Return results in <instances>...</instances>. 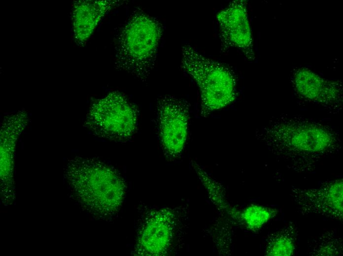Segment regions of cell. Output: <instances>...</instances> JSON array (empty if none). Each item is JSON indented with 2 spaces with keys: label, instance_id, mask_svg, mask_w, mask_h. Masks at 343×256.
Returning <instances> with one entry per match:
<instances>
[{
  "label": "cell",
  "instance_id": "obj_1",
  "mask_svg": "<svg viewBox=\"0 0 343 256\" xmlns=\"http://www.w3.org/2000/svg\"><path fill=\"white\" fill-rule=\"evenodd\" d=\"M66 176L81 206L94 216L109 219L125 197V182L113 167L98 160L78 157L68 163Z\"/></svg>",
  "mask_w": 343,
  "mask_h": 256
},
{
  "label": "cell",
  "instance_id": "obj_2",
  "mask_svg": "<svg viewBox=\"0 0 343 256\" xmlns=\"http://www.w3.org/2000/svg\"><path fill=\"white\" fill-rule=\"evenodd\" d=\"M162 33L157 19L141 10L134 12L116 37V68L146 81L153 68Z\"/></svg>",
  "mask_w": 343,
  "mask_h": 256
},
{
  "label": "cell",
  "instance_id": "obj_3",
  "mask_svg": "<svg viewBox=\"0 0 343 256\" xmlns=\"http://www.w3.org/2000/svg\"><path fill=\"white\" fill-rule=\"evenodd\" d=\"M182 53L181 68L200 90L201 115L207 116L234 101L236 81L228 67L206 57L189 45L183 47Z\"/></svg>",
  "mask_w": 343,
  "mask_h": 256
},
{
  "label": "cell",
  "instance_id": "obj_4",
  "mask_svg": "<svg viewBox=\"0 0 343 256\" xmlns=\"http://www.w3.org/2000/svg\"><path fill=\"white\" fill-rule=\"evenodd\" d=\"M137 121L135 106L122 93L114 91L93 102L84 125L99 137L125 142L134 135Z\"/></svg>",
  "mask_w": 343,
  "mask_h": 256
},
{
  "label": "cell",
  "instance_id": "obj_5",
  "mask_svg": "<svg viewBox=\"0 0 343 256\" xmlns=\"http://www.w3.org/2000/svg\"><path fill=\"white\" fill-rule=\"evenodd\" d=\"M190 122L189 105L173 96L162 97L157 104V127L160 143L165 155L177 157L184 149Z\"/></svg>",
  "mask_w": 343,
  "mask_h": 256
},
{
  "label": "cell",
  "instance_id": "obj_6",
  "mask_svg": "<svg viewBox=\"0 0 343 256\" xmlns=\"http://www.w3.org/2000/svg\"><path fill=\"white\" fill-rule=\"evenodd\" d=\"M270 128L269 131L265 132V136L295 152L320 154L329 149L335 141L328 130L312 123L289 122Z\"/></svg>",
  "mask_w": 343,
  "mask_h": 256
},
{
  "label": "cell",
  "instance_id": "obj_7",
  "mask_svg": "<svg viewBox=\"0 0 343 256\" xmlns=\"http://www.w3.org/2000/svg\"><path fill=\"white\" fill-rule=\"evenodd\" d=\"M176 223L175 214L171 209L148 211L139 225L133 255L158 256L165 254L172 245Z\"/></svg>",
  "mask_w": 343,
  "mask_h": 256
},
{
  "label": "cell",
  "instance_id": "obj_8",
  "mask_svg": "<svg viewBox=\"0 0 343 256\" xmlns=\"http://www.w3.org/2000/svg\"><path fill=\"white\" fill-rule=\"evenodd\" d=\"M220 35L223 44L236 47L249 59L254 58L253 36L246 3L234 0L217 15Z\"/></svg>",
  "mask_w": 343,
  "mask_h": 256
},
{
  "label": "cell",
  "instance_id": "obj_9",
  "mask_svg": "<svg viewBox=\"0 0 343 256\" xmlns=\"http://www.w3.org/2000/svg\"><path fill=\"white\" fill-rule=\"evenodd\" d=\"M300 207L337 219L343 218V180L333 181L312 190L294 191Z\"/></svg>",
  "mask_w": 343,
  "mask_h": 256
},
{
  "label": "cell",
  "instance_id": "obj_10",
  "mask_svg": "<svg viewBox=\"0 0 343 256\" xmlns=\"http://www.w3.org/2000/svg\"><path fill=\"white\" fill-rule=\"evenodd\" d=\"M119 0H79L74 2L72 23L73 35L79 45H83L108 11Z\"/></svg>",
  "mask_w": 343,
  "mask_h": 256
},
{
  "label": "cell",
  "instance_id": "obj_11",
  "mask_svg": "<svg viewBox=\"0 0 343 256\" xmlns=\"http://www.w3.org/2000/svg\"><path fill=\"white\" fill-rule=\"evenodd\" d=\"M293 83L298 93L306 99L328 105L341 100V88L337 82L326 80L307 68L295 73Z\"/></svg>",
  "mask_w": 343,
  "mask_h": 256
},
{
  "label": "cell",
  "instance_id": "obj_12",
  "mask_svg": "<svg viewBox=\"0 0 343 256\" xmlns=\"http://www.w3.org/2000/svg\"><path fill=\"white\" fill-rule=\"evenodd\" d=\"M29 121L27 113L20 111L6 115L0 127V176L5 183L12 180L13 153L18 137Z\"/></svg>",
  "mask_w": 343,
  "mask_h": 256
},
{
  "label": "cell",
  "instance_id": "obj_13",
  "mask_svg": "<svg viewBox=\"0 0 343 256\" xmlns=\"http://www.w3.org/2000/svg\"><path fill=\"white\" fill-rule=\"evenodd\" d=\"M277 210L259 205H251L245 208L239 218L249 230L255 231L276 215Z\"/></svg>",
  "mask_w": 343,
  "mask_h": 256
},
{
  "label": "cell",
  "instance_id": "obj_14",
  "mask_svg": "<svg viewBox=\"0 0 343 256\" xmlns=\"http://www.w3.org/2000/svg\"><path fill=\"white\" fill-rule=\"evenodd\" d=\"M294 250L293 238L290 234L282 232L269 243L266 254L271 256H289L293 254Z\"/></svg>",
  "mask_w": 343,
  "mask_h": 256
}]
</instances>
